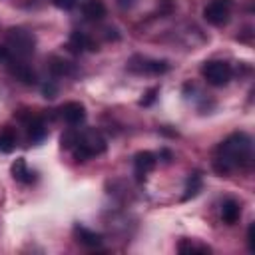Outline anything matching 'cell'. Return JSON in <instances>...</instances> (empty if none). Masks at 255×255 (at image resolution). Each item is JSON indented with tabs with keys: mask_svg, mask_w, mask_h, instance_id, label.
Returning a JSON list of instances; mask_svg holds the SVG:
<instances>
[{
	"mask_svg": "<svg viewBox=\"0 0 255 255\" xmlns=\"http://www.w3.org/2000/svg\"><path fill=\"white\" fill-rule=\"evenodd\" d=\"M253 163V139L245 131L229 133L213 153V169L219 175H229Z\"/></svg>",
	"mask_w": 255,
	"mask_h": 255,
	"instance_id": "cell-1",
	"label": "cell"
},
{
	"mask_svg": "<svg viewBox=\"0 0 255 255\" xmlns=\"http://www.w3.org/2000/svg\"><path fill=\"white\" fill-rule=\"evenodd\" d=\"M62 147L70 149L78 161H88L104 153L108 143H106V137L94 128H84V129L70 128L62 135Z\"/></svg>",
	"mask_w": 255,
	"mask_h": 255,
	"instance_id": "cell-2",
	"label": "cell"
},
{
	"mask_svg": "<svg viewBox=\"0 0 255 255\" xmlns=\"http://www.w3.org/2000/svg\"><path fill=\"white\" fill-rule=\"evenodd\" d=\"M4 48L8 52V58H12V60H26L36 50V36L28 28H22V26L10 28L6 32Z\"/></svg>",
	"mask_w": 255,
	"mask_h": 255,
	"instance_id": "cell-3",
	"label": "cell"
},
{
	"mask_svg": "<svg viewBox=\"0 0 255 255\" xmlns=\"http://www.w3.org/2000/svg\"><path fill=\"white\" fill-rule=\"evenodd\" d=\"M201 76L209 86L221 88L227 86L229 80L233 78V68L225 60H207L201 66Z\"/></svg>",
	"mask_w": 255,
	"mask_h": 255,
	"instance_id": "cell-4",
	"label": "cell"
},
{
	"mask_svg": "<svg viewBox=\"0 0 255 255\" xmlns=\"http://www.w3.org/2000/svg\"><path fill=\"white\" fill-rule=\"evenodd\" d=\"M233 0H209L203 8V18L211 26H225L231 18Z\"/></svg>",
	"mask_w": 255,
	"mask_h": 255,
	"instance_id": "cell-5",
	"label": "cell"
},
{
	"mask_svg": "<svg viewBox=\"0 0 255 255\" xmlns=\"http://www.w3.org/2000/svg\"><path fill=\"white\" fill-rule=\"evenodd\" d=\"M128 68L135 74H151L159 76L169 70V64L165 60H153V58H143V56H133L128 64Z\"/></svg>",
	"mask_w": 255,
	"mask_h": 255,
	"instance_id": "cell-6",
	"label": "cell"
},
{
	"mask_svg": "<svg viewBox=\"0 0 255 255\" xmlns=\"http://www.w3.org/2000/svg\"><path fill=\"white\" fill-rule=\"evenodd\" d=\"M58 112H60V118L70 128H76V126L84 124V120H86V106L80 102H66Z\"/></svg>",
	"mask_w": 255,
	"mask_h": 255,
	"instance_id": "cell-7",
	"label": "cell"
},
{
	"mask_svg": "<svg viewBox=\"0 0 255 255\" xmlns=\"http://www.w3.org/2000/svg\"><path fill=\"white\" fill-rule=\"evenodd\" d=\"M157 165V155L151 151H137L133 155V173L137 181H143L147 173Z\"/></svg>",
	"mask_w": 255,
	"mask_h": 255,
	"instance_id": "cell-8",
	"label": "cell"
},
{
	"mask_svg": "<svg viewBox=\"0 0 255 255\" xmlns=\"http://www.w3.org/2000/svg\"><path fill=\"white\" fill-rule=\"evenodd\" d=\"M8 72L16 78V80H20L22 84H36V72L32 70V66L26 62V60H12V58H8Z\"/></svg>",
	"mask_w": 255,
	"mask_h": 255,
	"instance_id": "cell-9",
	"label": "cell"
},
{
	"mask_svg": "<svg viewBox=\"0 0 255 255\" xmlns=\"http://www.w3.org/2000/svg\"><path fill=\"white\" fill-rule=\"evenodd\" d=\"M26 133H28V139L32 143H40L48 135L46 120L42 116H38V114H30L26 118Z\"/></svg>",
	"mask_w": 255,
	"mask_h": 255,
	"instance_id": "cell-10",
	"label": "cell"
},
{
	"mask_svg": "<svg viewBox=\"0 0 255 255\" xmlns=\"http://www.w3.org/2000/svg\"><path fill=\"white\" fill-rule=\"evenodd\" d=\"M74 233H76V241H78L80 245L88 247V249L102 247V243H104V237H102L100 233H96V231H92V229H88V227H84V225H76V227H74Z\"/></svg>",
	"mask_w": 255,
	"mask_h": 255,
	"instance_id": "cell-11",
	"label": "cell"
},
{
	"mask_svg": "<svg viewBox=\"0 0 255 255\" xmlns=\"http://www.w3.org/2000/svg\"><path fill=\"white\" fill-rule=\"evenodd\" d=\"M10 171H12V177H14L16 181L24 183V185H30V183H34V181H36V173L28 167V163H26V159H24V157H18V159L12 163Z\"/></svg>",
	"mask_w": 255,
	"mask_h": 255,
	"instance_id": "cell-12",
	"label": "cell"
},
{
	"mask_svg": "<svg viewBox=\"0 0 255 255\" xmlns=\"http://www.w3.org/2000/svg\"><path fill=\"white\" fill-rule=\"evenodd\" d=\"M82 14L90 22H100L106 16V4L102 0H86L82 6Z\"/></svg>",
	"mask_w": 255,
	"mask_h": 255,
	"instance_id": "cell-13",
	"label": "cell"
},
{
	"mask_svg": "<svg viewBox=\"0 0 255 255\" xmlns=\"http://www.w3.org/2000/svg\"><path fill=\"white\" fill-rule=\"evenodd\" d=\"M239 217H241V205H239V201H235L231 197L225 199L221 203V219H223V223L233 225V223L239 221Z\"/></svg>",
	"mask_w": 255,
	"mask_h": 255,
	"instance_id": "cell-14",
	"label": "cell"
},
{
	"mask_svg": "<svg viewBox=\"0 0 255 255\" xmlns=\"http://www.w3.org/2000/svg\"><path fill=\"white\" fill-rule=\"evenodd\" d=\"M68 46H70V50L76 52V54H80V52H84V50H98V46L94 44V40H92L88 34H84V32H74V34L70 36Z\"/></svg>",
	"mask_w": 255,
	"mask_h": 255,
	"instance_id": "cell-15",
	"label": "cell"
},
{
	"mask_svg": "<svg viewBox=\"0 0 255 255\" xmlns=\"http://www.w3.org/2000/svg\"><path fill=\"white\" fill-rule=\"evenodd\" d=\"M201 187H203V175H201L199 171L189 173V177H187V181H185V193H183V201L193 199V197H195V195L201 191Z\"/></svg>",
	"mask_w": 255,
	"mask_h": 255,
	"instance_id": "cell-16",
	"label": "cell"
},
{
	"mask_svg": "<svg viewBox=\"0 0 255 255\" xmlns=\"http://www.w3.org/2000/svg\"><path fill=\"white\" fill-rule=\"evenodd\" d=\"M50 72L56 78H64V76H70L74 72V64L64 60V58H60V56H54L50 60Z\"/></svg>",
	"mask_w": 255,
	"mask_h": 255,
	"instance_id": "cell-17",
	"label": "cell"
},
{
	"mask_svg": "<svg viewBox=\"0 0 255 255\" xmlns=\"http://www.w3.org/2000/svg\"><path fill=\"white\" fill-rule=\"evenodd\" d=\"M16 139H18L16 129L10 128V126H4V128L0 129V151H4V153L12 151V149L16 147Z\"/></svg>",
	"mask_w": 255,
	"mask_h": 255,
	"instance_id": "cell-18",
	"label": "cell"
},
{
	"mask_svg": "<svg viewBox=\"0 0 255 255\" xmlns=\"http://www.w3.org/2000/svg\"><path fill=\"white\" fill-rule=\"evenodd\" d=\"M177 251L179 253H211V247L205 243H197L193 239H181L177 243Z\"/></svg>",
	"mask_w": 255,
	"mask_h": 255,
	"instance_id": "cell-19",
	"label": "cell"
},
{
	"mask_svg": "<svg viewBox=\"0 0 255 255\" xmlns=\"http://www.w3.org/2000/svg\"><path fill=\"white\" fill-rule=\"evenodd\" d=\"M58 8H62V10H72L76 4H78V0H52Z\"/></svg>",
	"mask_w": 255,
	"mask_h": 255,
	"instance_id": "cell-20",
	"label": "cell"
},
{
	"mask_svg": "<svg viewBox=\"0 0 255 255\" xmlns=\"http://www.w3.org/2000/svg\"><path fill=\"white\" fill-rule=\"evenodd\" d=\"M253 231H255V225L251 223L249 229H247V245H249V251H255V239H253Z\"/></svg>",
	"mask_w": 255,
	"mask_h": 255,
	"instance_id": "cell-21",
	"label": "cell"
},
{
	"mask_svg": "<svg viewBox=\"0 0 255 255\" xmlns=\"http://www.w3.org/2000/svg\"><path fill=\"white\" fill-rule=\"evenodd\" d=\"M157 92H159V90H157V88H151V90H149V92H147V94H145V96H147V98H145V100H141V102H139V104H141V106H147V104H151V102H153V100H155V94H157Z\"/></svg>",
	"mask_w": 255,
	"mask_h": 255,
	"instance_id": "cell-22",
	"label": "cell"
},
{
	"mask_svg": "<svg viewBox=\"0 0 255 255\" xmlns=\"http://www.w3.org/2000/svg\"><path fill=\"white\" fill-rule=\"evenodd\" d=\"M118 4H120L122 8H131V6L135 4V0H118Z\"/></svg>",
	"mask_w": 255,
	"mask_h": 255,
	"instance_id": "cell-23",
	"label": "cell"
},
{
	"mask_svg": "<svg viewBox=\"0 0 255 255\" xmlns=\"http://www.w3.org/2000/svg\"><path fill=\"white\" fill-rule=\"evenodd\" d=\"M8 58V52H6V48L4 46H0V62H4Z\"/></svg>",
	"mask_w": 255,
	"mask_h": 255,
	"instance_id": "cell-24",
	"label": "cell"
}]
</instances>
